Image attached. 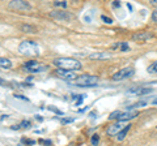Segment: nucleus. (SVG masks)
Wrapping results in <instances>:
<instances>
[{"mask_svg":"<svg viewBox=\"0 0 157 146\" xmlns=\"http://www.w3.org/2000/svg\"><path fill=\"white\" fill-rule=\"evenodd\" d=\"M20 54L26 56H38L39 55V46L33 41H22L19 46Z\"/></svg>","mask_w":157,"mask_h":146,"instance_id":"obj_2","label":"nucleus"},{"mask_svg":"<svg viewBox=\"0 0 157 146\" xmlns=\"http://www.w3.org/2000/svg\"><path fill=\"white\" fill-rule=\"evenodd\" d=\"M90 142H92V145H98V142H99V135H93L92 138H90Z\"/></svg>","mask_w":157,"mask_h":146,"instance_id":"obj_20","label":"nucleus"},{"mask_svg":"<svg viewBox=\"0 0 157 146\" xmlns=\"http://www.w3.org/2000/svg\"><path fill=\"white\" fill-rule=\"evenodd\" d=\"M21 31L24 33H29V34H34V33H37V27L33 26V25H28V24H25V25H21Z\"/></svg>","mask_w":157,"mask_h":146,"instance_id":"obj_14","label":"nucleus"},{"mask_svg":"<svg viewBox=\"0 0 157 146\" xmlns=\"http://www.w3.org/2000/svg\"><path fill=\"white\" fill-rule=\"evenodd\" d=\"M147 103L145 102H139V103H136V104H131V106H128V110H134V108H138V107H144Z\"/></svg>","mask_w":157,"mask_h":146,"instance_id":"obj_19","label":"nucleus"},{"mask_svg":"<svg viewBox=\"0 0 157 146\" xmlns=\"http://www.w3.org/2000/svg\"><path fill=\"white\" fill-rule=\"evenodd\" d=\"M139 115L138 111H127V112H122V111H114L109 115V120H119V121H127L131 119L136 117Z\"/></svg>","mask_w":157,"mask_h":146,"instance_id":"obj_4","label":"nucleus"},{"mask_svg":"<svg viewBox=\"0 0 157 146\" xmlns=\"http://www.w3.org/2000/svg\"><path fill=\"white\" fill-rule=\"evenodd\" d=\"M38 142H39V144H46V145H51V144H53L50 140H39Z\"/></svg>","mask_w":157,"mask_h":146,"instance_id":"obj_25","label":"nucleus"},{"mask_svg":"<svg viewBox=\"0 0 157 146\" xmlns=\"http://www.w3.org/2000/svg\"><path fill=\"white\" fill-rule=\"evenodd\" d=\"M14 97H16V98H20V99H24V100H29L26 97H22V95H16V94H14Z\"/></svg>","mask_w":157,"mask_h":146,"instance_id":"obj_28","label":"nucleus"},{"mask_svg":"<svg viewBox=\"0 0 157 146\" xmlns=\"http://www.w3.org/2000/svg\"><path fill=\"white\" fill-rule=\"evenodd\" d=\"M122 128H123L122 121H119V120H118V123H115V124H111V125L107 128L106 133H107L109 136H115V135H118V133L120 132V129H122Z\"/></svg>","mask_w":157,"mask_h":146,"instance_id":"obj_10","label":"nucleus"},{"mask_svg":"<svg viewBox=\"0 0 157 146\" xmlns=\"http://www.w3.org/2000/svg\"><path fill=\"white\" fill-rule=\"evenodd\" d=\"M50 17L58 21H69L73 18V14L69 13L67 11H62V9H55V11L50 12Z\"/></svg>","mask_w":157,"mask_h":146,"instance_id":"obj_5","label":"nucleus"},{"mask_svg":"<svg viewBox=\"0 0 157 146\" xmlns=\"http://www.w3.org/2000/svg\"><path fill=\"white\" fill-rule=\"evenodd\" d=\"M24 67L26 68V71L32 72V73H39V72H43L46 69V67L41 65L38 62H34V60H30V62H26L24 64Z\"/></svg>","mask_w":157,"mask_h":146,"instance_id":"obj_8","label":"nucleus"},{"mask_svg":"<svg viewBox=\"0 0 157 146\" xmlns=\"http://www.w3.org/2000/svg\"><path fill=\"white\" fill-rule=\"evenodd\" d=\"M99 78L97 76H92V74H81L77 76L73 80V85L80 87H89V86H96L98 84Z\"/></svg>","mask_w":157,"mask_h":146,"instance_id":"obj_3","label":"nucleus"},{"mask_svg":"<svg viewBox=\"0 0 157 146\" xmlns=\"http://www.w3.org/2000/svg\"><path fill=\"white\" fill-rule=\"evenodd\" d=\"M8 8L13 9V11H30L32 5L26 3L25 0H12L8 4Z\"/></svg>","mask_w":157,"mask_h":146,"instance_id":"obj_6","label":"nucleus"},{"mask_svg":"<svg viewBox=\"0 0 157 146\" xmlns=\"http://www.w3.org/2000/svg\"><path fill=\"white\" fill-rule=\"evenodd\" d=\"M21 142H22V144H28V145H34L35 144L34 140H29V138H22Z\"/></svg>","mask_w":157,"mask_h":146,"instance_id":"obj_21","label":"nucleus"},{"mask_svg":"<svg viewBox=\"0 0 157 146\" xmlns=\"http://www.w3.org/2000/svg\"><path fill=\"white\" fill-rule=\"evenodd\" d=\"M131 91H135V94H149L152 93V89L151 87H141V89H131L130 93Z\"/></svg>","mask_w":157,"mask_h":146,"instance_id":"obj_16","label":"nucleus"},{"mask_svg":"<svg viewBox=\"0 0 157 146\" xmlns=\"http://www.w3.org/2000/svg\"><path fill=\"white\" fill-rule=\"evenodd\" d=\"M151 18H152L153 22H157V9H155V11L152 12V16H151Z\"/></svg>","mask_w":157,"mask_h":146,"instance_id":"obj_22","label":"nucleus"},{"mask_svg":"<svg viewBox=\"0 0 157 146\" xmlns=\"http://www.w3.org/2000/svg\"><path fill=\"white\" fill-rule=\"evenodd\" d=\"M149 1V4H152V5H155V7H157V0H148Z\"/></svg>","mask_w":157,"mask_h":146,"instance_id":"obj_27","label":"nucleus"},{"mask_svg":"<svg viewBox=\"0 0 157 146\" xmlns=\"http://www.w3.org/2000/svg\"><path fill=\"white\" fill-rule=\"evenodd\" d=\"M54 65H56L58 68L63 69H69V71H78L81 69V63L76 59L72 57H58L53 62Z\"/></svg>","mask_w":157,"mask_h":146,"instance_id":"obj_1","label":"nucleus"},{"mask_svg":"<svg viewBox=\"0 0 157 146\" xmlns=\"http://www.w3.org/2000/svg\"><path fill=\"white\" fill-rule=\"evenodd\" d=\"M130 129H131V124H128L127 127H123L122 129H120V132L117 135V140H118V141H123V140H125V137H126V135L128 133Z\"/></svg>","mask_w":157,"mask_h":146,"instance_id":"obj_13","label":"nucleus"},{"mask_svg":"<svg viewBox=\"0 0 157 146\" xmlns=\"http://www.w3.org/2000/svg\"><path fill=\"white\" fill-rule=\"evenodd\" d=\"M101 18L104 20V22H106V24H111V22H113V21H111V18H109L106 16H101Z\"/></svg>","mask_w":157,"mask_h":146,"instance_id":"obj_24","label":"nucleus"},{"mask_svg":"<svg viewBox=\"0 0 157 146\" xmlns=\"http://www.w3.org/2000/svg\"><path fill=\"white\" fill-rule=\"evenodd\" d=\"M0 65H1L3 69H9L12 67V63L9 59H5V57H1L0 59Z\"/></svg>","mask_w":157,"mask_h":146,"instance_id":"obj_15","label":"nucleus"},{"mask_svg":"<svg viewBox=\"0 0 157 146\" xmlns=\"http://www.w3.org/2000/svg\"><path fill=\"white\" fill-rule=\"evenodd\" d=\"M20 127L21 128H30V123H29V121H26V120H24L22 123H21Z\"/></svg>","mask_w":157,"mask_h":146,"instance_id":"obj_23","label":"nucleus"},{"mask_svg":"<svg viewBox=\"0 0 157 146\" xmlns=\"http://www.w3.org/2000/svg\"><path fill=\"white\" fill-rule=\"evenodd\" d=\"M152 36L153 35L151 34V33H145V31L136 33V34L132 35V41H135V42H145V41H148V39L152 38Z\"/></svg>","mask_w":157,"mask_h":146,"instance_id":"obj_11","label":"nucleus"},{"mask_svg":"<svg viewBox=\"0 0 157 146\" xmlns=\"http://www.w3.org/2000/svg\"><path fill=\"white\" fill-rule=\"evenodd\" d=\"M109 57H111L110 52H96L89 55L90 60H104V59H109Z\"/></svg>","mask_w":157,"mask_h":146,"instance_id":"obj_12","label":"nucleus"},{"mask_svg":"<svg viewBox=\"0 0 157 146\" xmlns=\"http://www.w3.org/2000/svg\"><path fill=\"white\" fill-rule=\"evenodd\" d=\"M72 121H73V119H72V117H68V119H63L62 123H63V124H67V123H72Z\"/></svg>","mask_w":157,"mask_h":146,"instance_id":"obj_26","label":"nucleus"},{"mask_svg":"<svg viewBox=\"0 0 157 146\" xmlns=\"http://www.w3.org/2000/svg\"><path fill=\"white\" fill-rule=\"evenodd\" d=\"M113 5H114V7H120V1H114Z\"/></svg>","mask_w":157,"mask_h":146,"instance_id":"obj_29","label":"nucleus"},{"mask_svg":"<svg viewBox=\"0 0 157 146\" xmlns=\"http://www.w3.org/2000/svg\"><path fill=\"white\" fill-rule=\"evenodd\" d=\"M56 73V76H59V77H62V78H64V80H67V81H73L75 78L77 77V74L75 72H72V71H69V69H63V68H58L55 71Z\"/></svg>","mask_w":157,"mask_h":146,"instance_id":"obj_9","label":"nucleus"},{"mask_svg":"<svg viewBox=\"0 0 157 146\" xmlns=\"http://www.w3.org/2000/svg\"><path fill=\"white\" fill-rule=\"evenodd\" d=\"M147 72L151 73V74H152V73H157V60H156V62H153L149 67H148Z\"/></svg>","mask_w":157,"mask_h":146,"instance_id":"obj_17","label":"nucleus"},{"mask_svg":"<svg viewBox=\"0 0 157 146\" xmlns=\"http://www.w3.org/2000/svg\"><path fill=\"white\" fill-rule=\"evenodd\" d=\"M135 73L134 68H122L120 71H118L117 73L113 74V80L115 81H120V80H126V78L132 77Z\"/></svg>","mask_w":157,"mask_h":146,"instance_id":"obj_7","label":"nucleus"},{"mask_svg":"<svg viewBox=\"0 0 157 146\" xmlns=\"http://www.w3.org/2000/svg\"><path fill=\"white\" fill-rule=\"evenodd\" d=\"M115 47H118L120 51H123V52H127V51H130L128 44H127V43H125V42H123V43H118V44L115 46Z\"/></svg>","mask_w":157,"mask_h":146,"instance_id":"obj_18","label":"nucleus"}]
</instances>
